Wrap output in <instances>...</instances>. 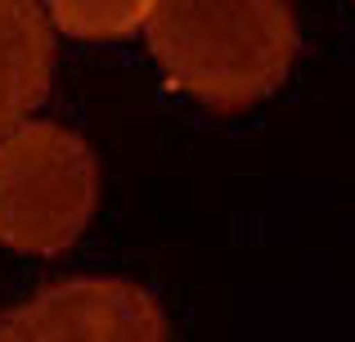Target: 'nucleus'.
Instances as JSON below:
<instances>
[{"mask_svg":"<svg viewBox=\"0 0 355 342\" xmlns=\"http://www.w3.org/2000/svg\"><path fill=\"white\" fill-rule=\"evenodd\" d=\"M0 342H171V329L148 289L117 275H72L0 311Z\"/></svg>","mask_w":355,"mask_h":342,"instance_id":"3","label":"nucleus"},{"mask_svg":"<svg viewBox=\"0 0 355 342\" xmlns=\"http://www.w3.org/2000/svg\"><path fill=\"white\" fill-rule=\"evenodd\" d=\"M99 203V158L59 122L0 135V243L54 257L77 243Z\"/></svg>","mask_w":355,"mask_h":342,"instance_id":"2","label":"nucleus"},{"mask_svg":"<svg viewBox=\"0 0 355 342\" xmlns=\"http://www.w3.org/2000/svg\"><path fill=\"white\" fill-rule=\"evenodd\" d=\"M144 32L166 81L216 113L270 95L297 54L293 0H157Z\"/></svg>","mask_w":355,"mask_h":342,"instance_id":"1","label":"nucleus"},{"mask_svg":"<svg viewBox=\"0 0 355 342\" xmlns=\"http://www.w3.org/2000/svg\"><path fill=\"white\" fill-rule=\"evenodd\" d=\"M54 32L36 0H0V135L27 122L50 90Z\"/></svg>","mask_w":355,"mask_h":342,"instance_id":"4","label":"nucleus"},{"mask_svg":"<svg viewBox=\"0 0 355 342\" xmlns=\"http://www.w3.org/2000/svg\"><path fill=\"white\" fill-rule=\"evenodd\" d=\"M157 0H45L50 18L68 36H86V41H113V36L135 32L148 23Z\"/></svg>","mask_w":355,"mask_h":342,"instance_id":"5","label":"nucleus"}]
</instances>
